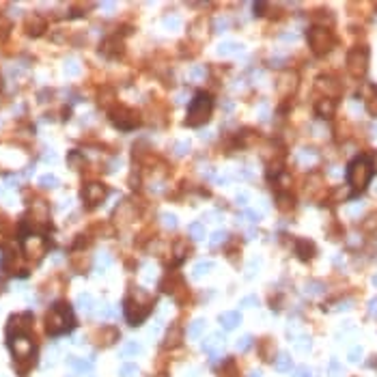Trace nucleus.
I'll return each mask as SVG.
<instances>
[{
	"instance_id": "3",
	"label": "nucleus",
	"mask_w": 377,
	"mask_h": 377,
	"mask_svg": "<svg viewBox=\"0 0 377 377\" xmlns=\"http://www.w3.org/2000/svg\"><path fill=\"white\" fill-rule=\"evenodd\" d=\"M211 108H214V102H211V97H209V95L198 93V95L194 97L192 106H190L188 123H190V125H194V127H196V125H203L205 121L209 119Z\"/></svg>"
},
{
	"instance_id": "29",
	"label": "nucleus",
	"mask_w": 377,
	"mask_h": 377,
	"mask_svg": "<svg viewBox=\"0 0 377 377\" xmlns=\"http://www.w3.org/2000/svg\"><path fill=\"white\" fill-rule=\"evenodd\" d=\"M99 317H102V319H112V317H117V308L110 306V304H106L104 308L99 310Z\"/></svg>"
},
{
	"instance_id": "12",
	"label": "nucleus",
	"mask_w": 377,
	"mask_h": 377,
	"mask_svg": "<svg viewBox=\"0 0 377 377\" xmlns=\"http://www.w3.org/2000/svg\"><path fill=\"white\" fill-rule=\"evenodd\" d=\"M75 306H78L80 310H84V313H93L95 308V298L89 293H80L78 300H75Z\"/></svg>"
},
{
	"instance_id": "26",
	"label": "nucleus",
	"mask_w": 377,
	"mask_h": 377,
	"mask_svg": "<svg viewBox=\"0 0 377 377\" xmlns=\"http://www.w3.org/2000/svg\"><path fill=\"white\" fill-rule=\"evenodd\" d=\"M162 222H164L166 229H177L179 220H177V215H173V214H162Z\"/></svg>"
},
{
	"instance_id": "20",
	"label": "nucleus",
	"mask_w": 377,
	"mask_h": 377,
	"mask_svg": "<svg viewBox=\"0 0 377 377\" xmlns=\"http://www.w3.org/2000/svg\"><path fill=\"white\" fill-rule=\"evenodd\" d=\"M136 373H138V366L132 364V362H125V364L119 369V375L121 377H134Z\"/></svg>"
},
{
	"instance_id": "21",
	"label": "nucleus",
	"mask_w": 377,
	"mask_h": 377,
	"mask_svg": "<svg viewBox=\"0 0 377 377\" xmlns=\"http://www.w3.org/2000/svg\"><path fill=\"white\" fill-rule=\"evenodd\" d=\"M188 231H190V237L192 239H203V235H205V229H203V224L200 222H192Z\"/></svg>"
},
{
	"instance_id": "14",
	"label": "nucleus",
	"mask_w": 377,
	"mask_h": 377,
	"mask_svg": "<svg viewBox=\"0 0 377 377\" xmlns=\"http://www.w3.org/2000/svg\"><path fill=\"white\" fill-rule=\"evenodd\" d=\"M203 332H205V321H203V319H194L192 323L188 325V336H190L192 341L200 339V336H203Z\"/></svg>"
},
{
	"instance_id": "11",
	"label": "nucleus",
	"mask_w": 377,
	"mask_h": 377,
	"mask_svg": "<svg viewBox=\"0 0 377 377\" xmlns=\"http://www.w3.org/2000/svg\"><path fill=\"white\" fill-rule=\"evenodd\" d=\"M239 313L237 310H229V313H224L222 317H220V323H222V328L224 330H235L239 325Z\"/></svg>"
},
{
	"instance_id": "16",
	"label": "nucleus",
	"mask_w": 377,
	"mask_h": 377,
	"mask_svg": "<svg viewBox=\"0 0 377 377\" xmlns=\"http://www.w3.org/2000/svg\"><path fill=\"white\" fill-rule=\"evenodd\" d=\"M241 50L239 43H233V41H226V43H220L218 45V54L220 56H233Z\"/></svg>"
},
{
	"instance_id": "31",
	"label": "nucleus",
	"mask_w": 377,
	"mask_h": 377,
	"mask_svg": "<svg viewBox=\"0 0 377 377\" xmlns=\"http://www.w3.org/2000/svg\"><path fill=\"white\" fill-rule=\"evenodd\" d=\"M317 110H319V112L323 114V117H330V114H332V110H334V106H332L330 102H323V104H319V106H317Z\"/></svg>"
},
{
	"instance_id": "8",
	"label": "nucleus",
	"mask_w": 377,
	"mask_h": 377,
	"mask_svg": "<svg viewBox=\"0 0 377 377\" xmlns=\"http://www.w3.org/2000/svg\"><path fill=\"white\" fill-rule=\"evenodd\" d=\"M222 349H224V336L222 334H209V339H205L203 351H205V354H209V358L214 362L220 360Z\"/></svg>"
},
{
	"instance_id": "45",
	"label": "nucleus",
	"mask_w": 377,
	"mask_h": 377,
	"mask_svg": "<svg viewBox=\"0 0 377 377\" xmlns=\"http://www.w3.org/2000/svg\"><path fill=\"white\" fill-rule=\"evenodd\" d=\"M373 283H375V285H377V276H375V280H373Z\"/></svg>"
},
{
	"instance_id": "39",
	"label": "nucleus",
	"mask_w": 377,
	"mask_h": 377,
	"mask_svg": "<svg viewBox=\"0 0 377 377\" xmlns=\"http://www.w3.org/2000/svg\"><path fill=\"white\" fill-rule=\"evenodd\" d=\"M164 24H166V26H170V28H173V26L177 28V26H179V19H177V18H166Z\"/></svg>"
},
{
	"instance_id": "1",
	"label": "nucleus",
	"mask_w": 377,
	"mask_h": 377,
	"mask_svg": "<svg viewBox=\"0 0 377 377\" xmlns=\"http://www.w3.org/2000/svg\"><path fill=\"white\" fill-rule=\"evenodd\" d=\"M73 325H75V319L72 315V308H69L67 304L58 302V304H54L52 308H50V313H48V332L52 336H60V334H65V332H72Z\"/></svg>"
},
{
	"instance_id": "38",
	"label": "nucleus",
	"mask_w": 377,
	"mask_h": 377,
	"mask_svg": "<svg viewBox=\"0 0 377 377\" xmlns=\"http://www.w3.org/2000/svg\"><path fill=\"white\" fill-rule=\"evenodd\" d=\"M252 304H256V298H254V295H250V298H244V300H241V308H246V306H252Z\"/></svg>"
},
{
	"instance_id": "32",
	"label": "nucleus",
	"mask_w": 377,
	"mask_h": 377,
	"mask_svg": "<svg viewBox=\"0 0 377 377\" xmlns=\"http://www.w3.org/2000/svg\"><path fill=\"white\" fill-rule=\"evenodd\" d=\"M293 377H313L308 366H298V369L293 371Z\"/></svg>"
},
{
	"instance_id": "30",
	"label": "nucleus",
	"mask_w": 377,
	"mask_h": 377,
	"mask_svg": "<svg viewBox=\"0 0 377 377\" xmlns=\"http://www.w3.org/2000/svg\"><path fill=\"white\" fill-rule=\"evenodd\" d=\"M78 63H75V60H67V63H65V73L67 75H78Z\"/></svg>"
},
{
	"instance_id": "33",
	"label": "nucleus",
	"mask_w": 377,
	"mask_h": 377,
	"mask_svg": "<svg viewBox=\"0 0 377 377\" xmlns=\"http://www.w3.org/2000/svg\"><path fill=\"white\" fill-rule=\"evenodd\" d=\"M328 373H330V377H334V375L341 373V364H339L336 360H332L330 364H328Z\"/></svg>"
},
{
	"instance_id": "18",
	"label": "nucleus",
	"mask_w": 377,
	"mask_h": 377,
	"mask_svg": "<svg viewBox=\"0 0 377 377\" xmlns=\"http://www.w3.org/2000/svg\"><path fill=\"white\" fill-rule=\"evenodd\" d=\"M211 269H214V263H211V261H200V263L194 265V278H203V276L209 274Z\"/></svg>"
},
{
	"instance_id": "2",
	"label": "nucleus",
	"mask_w": 377,
	"mask_h": 377,
	"mask_svg": "<svg viewBox=\"0 0 377 377\" xmlns=\"http://www.w3.org/2000/svg\"><path fill=\"white\" fill-rule=\"evenodd\" d=\"M371 175H373V170H371V160L364 158V155L356 158L354 162L349 164V168H347V181H349V185L356 192H362V190L369 185Z\"/></svg>"
},
{
	"instance_id": "35",
	"label": "nucleus",
	"mask_w": 377,
	"mask_h": 377,
	"mask_svg": "<svg viewBox=\"0 0 377 377\" xmlns=\"http://www.w3.org/2000/svg\"><path fill=\"white\" fill-rule=\"evenodd\" d=\"M235 200H237V205H239V207H246V205H248V200H250V196L246 194V192H239V194H237V198H235Z\"/></svg>"
},
{
	"instance_id": "25",
	"label": "nucleus",
	"mask_w": 377,
	"mask_h": 377,
	"mask_svg": "<svg viewBox=\"0 0 377 377\" xmlns=\"http://www.w3.org/2000/svg\"><path fill=\"white\" fill-rule=\"evenodd\" d=\"M205 78V67L203 65H194L192 69H190V80H194V82H198V80Z\"/></svg>"
},
{
	"instance_id": "9",
	"label": "nucleus",
	"mask_w": 377,
	"mask_h": 377,
	"mask_svg": "<svg viewBox=\"0 0 377 377\" xmlns=\"http://www.w3.org/2000/svg\"><path fill=\"white\" fill-rule=\"evenodd\" d=\"M82 198L87 200L89 205L102 203V200L106 198V188H104V185H99V183H90V185H87V188H84Z\"/></svg>"
},
{
	"instance_id": "4",
	"label": "nucleus",
	"mask_w": 377,
	"mask_h": 377,
	"mask_svg": "<svg viewBox=\"0 0 377 377\" xmlns=\"http://www.w3.org/2000/svg\"><path fill=\"white\" fill-rule=\"evenodd\" d=\"M9 347H11L15 358H19V360H26L35 354V343L24 334V332H19V334H15V336H9Z\"/></svg>"
},
{
	"instance_id": "44",
	"label": "nucleus",
	"mask_w": 377,
	"mask_h": 377,
	"mask_svg": "<svg viewBox=\"0 0 377 377\" xmlns=\"http://www.w3.org/2000/svg\"><path fill=\"white\" fill-rule=\"evenodd\" d=\"M250 377H265V375L261 373V371H252V373H250Z\"/></svg>"
},
{
	"instance_id": "5",
	"label": "nucleus",
	"mask_w": 377,
	"mask_h": 377,
	"mask_svg": "<svg viewBox=\"0 0 377 377\" xmlns=\"http://www.w3.org/2000/svg\"><path fill=\"white\" fill-rule=\"evenodd\" d=\"M123 313H125V319H127L129 325H138L140 321H144V317L149 315V306H138L132 295H129L123 304Z\"/></svg>"
},
{
	"instance_id": "42",
	"label": "nucleus",
	"mask_w": 377,
	"mask_h": 377,
	"mask_svg": "<svg viewBox=\"0 0 377 377\" xmlns=\"http://www.w3.org/2000/svg\"><path fill=\"white\" fill-rule=\"evenodd\" d=\"M185 151H188V144H179V147H177V155H185Z\"/></svg>"
},
{
	"instance_id": "22",
	"label": "nucleus",
	"mask_w": 377,
	"mask_h": 377,
	"mask_svg": "<svg viewBox=\"0 0 377 377\" xmlns=\"http://www.w3.org/2000/svg\"><path fill=\"white\" fill-rule=\"evenodd\" d=\"M224 239H226V233H224V231H215V233L209 235V246H211V248H215V246H220Z\"/></svg>"
},
{
	"instance_id": "7",
	"label": "nucleus",
	"mask_w": 377,
	"mask_h": 377,
	"mask_svg": "<svg viewBox=\"0 0 377 377\" xmlns=\"http://www.w3.org/2000/svg\"><path fill=\"white\" fill-rule=\"evenodd\" d=\"M366 63H369V56H366V50H354L347 56V65H349V72L354 75H364L366 72Z\"/></svg>"
},
{
	"instance_id": "43",
	"label": "nucleus",
	"mask_w": 377,
	"mask_h": 377,
	"mask_svg": "<svg viewBox=\"0 0 377 377\" xmlns=\"http://www.w3.org/2000/svg\"><path fill=\"white\" fill-rule=\"evenodd\" d=\"M102 9H104V11H112V9H114V4H112V2H104V4H102Z\"/></svg>"
},
{
	"instance_id": "34",
	"label": "nucleus",
	"mask_w": 377,
	"mask_h": 377,
	"mask_svg": "<svg viewBox=\"0 0 377 377\" xmlns=\"http://www.w3.org/2000/svg\"><path fill=\"white\" fill-rule=\"evenodd\" d=\"M310 343V339L308 336H300V339H295V345H298V349H308V345Z\"/></svg>"
},
{
	"instance_id": "37",
	"label": "nucleus",
	"mask_w": 377,
	"mask_h": 377,
	"mask_svg": "<svg viewBox=\"0 0 377 377\" xmlns=\"http://www.w3.org/2000/svg\"><path fill=\"white\" fill-rule=\"evenodd\" d=\"M360 354H362V349H360V347H354V349L349 351V360H351V362H358Z\"/></svg>"
},
{
	"instance_id": "24",
	"label": "nucleus",
	"mask_w": 377,
	"mask_h": 377,
	"mask_svg": "<svg viewBox=\"0 0 377 377\" xmlns=\"http://www.w3.org/2000/svg\"><path fill=\"white\" fill-rule=\"evenodd\" d=\"M298 250H300L302 259H308V256H310V254L315 252L313 244H308V241H300V244H298Z\"/></svg>"
},
{
	"instance_id": "23",
	"label": "nucleus",
	"mask_w": 377,
	"mask_h": 377,
	"mask_svg": "<svg viewBox=\"0 0 377 377\" xmlns=\"http://www.w3.org/2000/svg\"><path fill=\"white\" fill-rule=\"evenodd\" d=\"M235 347H237V351H248L250 347H252V336H248V334H246V336H239V339H237V345H235Z\"/></svg>"
},
{
	"instance_id": "10",
	"label": "nucleus",
	"mask_w": 377,
	"mask_h": 377,
	"mask_svg": "<svg viewBox=\"0 0 377 377\" xmlns=\"http://www.w3.org/2000/svg\"><path fill=\"white\" fill-rule=\"evenodd\" d=\"M67 364L72 366L78 373H93V358L90 360H82V358H69Z\"/></svg>"
},
{
	"instance_id": "40",
	"label": "nucleus",
	"mask_w": 377,
	"mask_h": 377,
	"mask_svg": "<svg viewBox=\"0 0 377 377\" xmlns=\"http://www.w3.org/2000/svg\"><path fill=\"white\" fill-rule=\"evenodd\" d=\"M369 313H371V315H377V298H375V300H371V304H369Z\"/></svg>"
},
{
	"instance_id": "36",
	"label": "nucleus",
	"mask_w": 377,
	"mask_h": 377,
	"mask_svg": "<svg viewBox=\"0 0 377 377\" xmlns=\"http://www.w3.org/2000/svg\"><path fill=\"white\" fill-rule=\"evenodd\" d=\"M224 28H229V22H226L224 18H220V19H215V30H218V33H222Z\"/></svg>"
},
{
	"instance_id": "27",
	"label": "nucleus",
	"mask_w": 377,
	"mask_h": 377,
	"mask_svg": "<svg viewBox=\"0 0 377 377\" xmlns=\"http://www.w3.org/2000/svg\"><path fill=\"white\" fill-rule=\"evenodd\" d=\"M39 183H41L43 188H56V185H58V179L54 177V175H43V177L39 179Z\"/></svg>"
},
{
	"instance_id": "17",
	"label": "nucleus",
	"mask_w": 377,
	"mask_h": 377,
	"mask_svg": "<svg viewBox=\"0 0 377 377\" xmlns=\"http://www.w3.org/2000/svg\"><path fill=\"white\" fill-rule=\"evenodd\" d=\"M315 162H317V153H315V151L304 149V151H300V153H298V164H302V166H313Z\"/></svg>"
},
{
	"instance_id": "13",
	"label": "nucleus",
	"mask_w": 377,
	"mask_h": 377,
	"mask_svg": "<svg viewBox=\"0 0 377 377\" xmlns=\"http://www.w3.org/2000/svg\"><path fill=\"white\" fill-rule=\"evenodd\" d=\"M140 343L138 341H127V343H123V347H121V351H119V356L121 358H132V356L136 354H140Z\"/></svg>"
},
{
	"instance_id": "15",
	"label": "nucleus",
	"mask_w": 377,
	"mask_h": 377,
	"mask_svg": "<svg viewBox=\"0 0 377 377\" xmlns=\"http://www.w3.org/2000/svg\"><path fill=\"white\" fill-rule=\"evenodd\" d=\"M291 364H293V362H291V356L289 354H278L276 356V362H274V369L278 371V373H285V371H289L291 369Z\"/></svg>"
},
{
	"instance_id": "41",
	"label": "nucleus",
	"mask_w": 377,
	"mask_h": 377,
	"mask_svg": "<svg viewBox=\"0 0 377 377\" xmlns=\"http://www.w3.org/2000/svg\"><path fill=\"white\" fill-rule=\"evenodd\" d=\"M239 177H246V179H252L254 175L250 173V168H241V173H239Z\"/></svg>"
},
{
	"instance_id": "19",
	"label": "nucleus",
	"mask_w": 377,
	"mask_h": 377,
	"mask_svg": "<svg viewBox=\"0 0 377 377\" xmlns=\"http://www.w3.org/2000/svg\"><path fill=\"white\" fill-rule=\"evenodd\" d=\"M110 265H112V256H110L108 252H99L97 254V269L104 271L106 268H110Z\"/></svg>"
},
{
	"instance_id": "6",
	"label": "nucleus",
	"mask_w": 377,
	"mask_h": 377,
	"mask_svg": "<svg viewBox=\"0 0 377 377\" xmlns=\"http://www.w3.org/2000/svg\"><path fill=\"white\" fill-rule=\"evenodd\" d=\"M308 41H310V45H313V50H315L317 54H323V52H328V50H330L332 37H330L328 30H323V28H313V30L308 33Z\"/></svg>"
},
{
	"instance_id": "28",
	"label": "nucleus",
	"mask_w": 377,
	"mask_h": 377,
	"mask_svg": "<svg viewBox=\"0 0 377 377\" xmlns=\"http://www.w3.org/2000/svg\"><path fill=\"white\" fill-rule=\"evenodd\" d=\"M306 293L308 295H321L323 293V285L321 283H308L306 285Z\"/></svg>"
}]
</instances>
